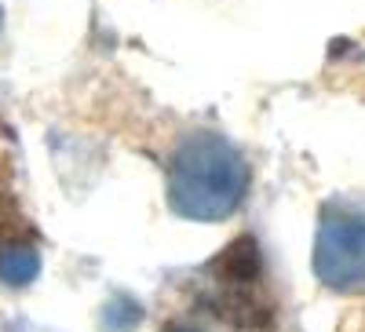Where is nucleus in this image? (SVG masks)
I'll return each instance as SVG.
<instances>
[{
    "instance_id": "nucleus-4",
    "label": "nucleus",
    "mask_w": 365,
    "mask_h": 332,
    "mask_svg": "<svg viewBox=\"0 0 365 332\" xmlns=\"http://www.w3.org/2000/svg\"><path fill=\"white\" fill-rule=\"evenodd\" d=\"M41 274V256L34 245H4L0 249V278L8 285H29Z\"/></svg>"
},
{
    "instance_id": "nucleus-2",
    "label": "nucleus",
    "mask_w": 365,
    "mask_h": 332,
    "mask_svg": "<svg viewBox=\"0 0 365 332\" xmlns=\"http://www.w3.org/2000/svg\"><path fill=\"white\" fill-rule=\"evenodd\" d=\"M314 270L329 289L340 292L365 285V212H325L314 245Z\"/></svg>"
},
{
    "instance_id": "nucleus-3",
    "label": "nucleus",
    "mask_w": 365,
    "mask_h": 332,
    "mask_svg": "<svg viewBox=\"0 0 365 332\" xmlns=\"http://www.w3.org/2000/svg\"><path fill=\"white\" fill-rule=\"evenodd\" d=\"M208 281L212 289H249L263 285V256L256 237H234L230 245L208 263Z\"/></svg>"
},
{
    "instance_id": "nucleus-5",
    "label": "nucleus",
    "mask_w": 365,
    "mask_h": 332,
    "mask_svg": "<svg viewBox=\"0 0 365 332\" xmlns=\"http://www.w3.org/2000/svg\"><path fill=\"white\" fill-rule=\"evenodd\" d=\"M165 332H197V328H182V325H172V328H165Z\"/></svg>"
},
{
    "instance_id": "nucleus-1",
    "label": "nucleus",
    "mask_w": 365,
    "mask_h": 332,
    "mask_svg": "<svg viewBox=\"0 0 365 332\" xmlns=\"http://www.w3.org/2000/svg\"><path fill=\"white\" fill-rule=\"evenodd\" d=\"M249 194V165L212 132L187 135L168 161V204L194 223H220Z\"/></svg>"
},
{
    "instance_id": "nucleus-6",
    "label": "nucleus",
    "mask_w": 365,
    "mask_h": 332,
    "mask_svg": "<svg viewBox=\"0 0 365 332\" xmlns=\"http://www.w3.org/2000/svg\"><path fill=\"white\" fill-rule=\"evenodd\" d=\"M0 26H4V11H0Z\"/></svg>"
}]
</instances>
